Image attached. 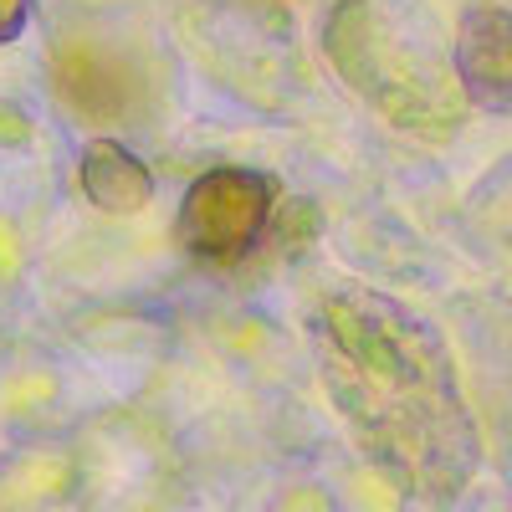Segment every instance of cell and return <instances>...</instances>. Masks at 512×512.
I'll return each instance as SVG.
<instances>
[{
  "instance_id": "cell-1",
  "label": "cell",
  "mask_w": 512,
  "mask_h": 512,
  "mask_svg": "<svg viewBox=\"0 0 512 512\" xmlns=\"http://www.w3.org/2000/svg\"><path fill=\"white\" fill-rule=\"evenodd\" d=\"M313 333L328 390L384 477L410 497H456L477 472V425L436 333L379 292H333Z\"/></svg>"
},
{
  "instance_id": "cell-2",
  "label": "cell",
  "mask_w": 512,
  "mask_h": 512,
  "mask_svg": "<svg viewBox=\"0 0 512 512\" xmlns=\"http://www.w3.org/2000/svg\"><path fill=\"white\" fill-rule=\"evenodd\" d=\"M277 205V180L262 169H210L185 190L180 205V246L210 267H241L267 241Z\"/></svg>"
},
{
  "instance_id": "cell-3",
  "label": "cell",
  "mask_w": 512,
  "mask_h": 512,
  "mask_svg": "<svg viewBox=\"0 0 512 512\" xmlns=\"http://www.w3.org/2000/svg\"><path fill=\"white\" fill-rule=\"evenodd\" d=\"M456 77L477 108H487V113L512 108V21H507V11L487 6L461 21Z\"/></svg>"
},
{
  "instance_id": "cell-4",
  "label": "cell",
  "mask_w": 512,
  "mask_h": 512,
  "mask_svg": "<svg viewBox=\"0 0 512 512\" xmlns=\"http://www.w3.org/2000/svg\"><path fill=\"white\" fill-rule=\"evenodd\" d=\"M77 180H82V195L98 210H108V216H134V210H144L149 195H154L149 164L139 154H128L118 139H93L82 149Z\"/></svg>"
},
{
  "instance_id": "cell-5",
  "label": "cell",
  "mask_w": 512,
  "mask_h": 512,
  "mask_svg": "<svg viewBox=\"0 0 512 512\" xmlns=\"http://www.w3.org/2000/svg\"><path fill=\"white\" fill-rule=\"evenodd\" d=\"M57 93L88 118H118L128 108V93L134 82L128 72L103 57V52H88V47H72L67 57H57Z\"/></svg>"
},
{
  "instance_id": "cell-6",
  "label": "cell",
  "mask_w": 512,
  "mask_h": 512,
  "mask_svg": "<svg viewBox=\"0 0 512 512\" xmlns=\"http://www.w3.org/2000/svg\"><path fill=\"white\" fill-rule=\"evenodd\" d=\"M31 21V0H0V47L6 41H16Z\"/></svg>"
}]
</instances>
